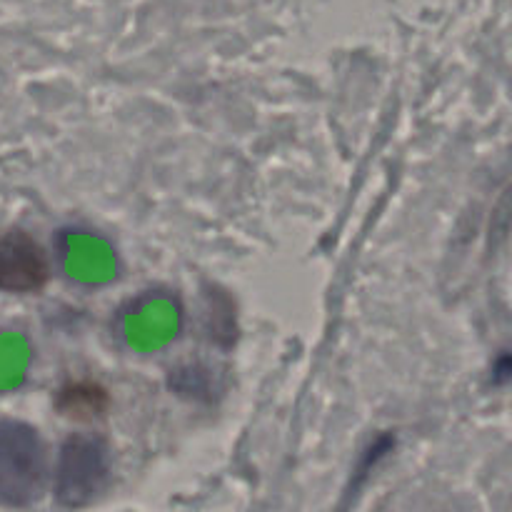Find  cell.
I'll return each mask as SVG.
<instances>
[{"label":"cell","mask_w":512,"mask_h":512,"mask_svg":"<svg viewBox=\"0 0 512 512\" xmlns=\"http://www.w3.org/2000/svg\"><path fill=\"white\" fill-rule=\"evenodd\" d=\"M108 475V453L95 438L75 435L65 443L58 468V498L65 505H83L103 488Z\"/></svg>","instance_id":"obj_2"},{"label":"cell","mask_w":512,"mask_h":512,"mask_svg":"<svg viewBox=\"0 0 512 512\" xmlns=\"http://www.w3.org/2000/svg\"><path fill=\"white\" fill-rule=\"evenodd\" d=\"M105 405H108V395L103 388L90 383L70 385V388L60 390L58 408L65 415H75V418H93V415H103Z\"/></svg>","instance_id":"obj_4"},{"label":"cell","mask_w":512,"mask_h":512,"mask_svg":"<svg viewBox=\"0 0 512 512\" xmlns=\"http://www.w3.org/2000/svg\"><path fill=\"white\" fill-rule=\"evenodd\" d=\"M48 273V258L28 233L10 230L0 238V290L38 293L48 283Z\"/></svg>","instance_id":"obj_3"},{"label":"cell","mask_w":512,"mask_h":512,"mask_svg":"<svg viewBox=\"0 0 512 512\" xmlns=\"http://www.w3.org/2000/svg\"><path fill=\"white\" fill-rule=\"evenodd\" d=\"M43 483V448L28 425L0 423V505H25Z\"/></svg>","instance_id":"obj_1"}]
</instances>
